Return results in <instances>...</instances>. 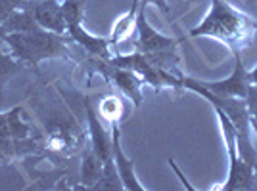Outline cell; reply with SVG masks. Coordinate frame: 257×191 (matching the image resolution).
<instances>
[{
    "mask_svg": "<svg viewBox=\"0 0 257 191\" xmlns=\"http://www.w3.org/2000/svg\"><path fill=\"white\" fill-rule=\"evenodd\" d=\"M257 32V22L226 0H211L205 18L190 29V36H209L223 42L230 52L247 48Z\"/></svg>",
    "mask_w": 257,
    "mask_h": 191,
    "instance_id": "obj_1",
    "label": "cell"
},
{
    "mask_svg": "<svg viewBox=\"0 0 257 191\" xmlns=\"http://www.w3.org/2000/svg\"><path fill=\"white\" fill-rule=\"evenodd\" d=\"M2 42L10 46L14 58L27 64L29 67H39L44 60H75V54L69 48V42H73L67 34L46 31L43 27L27 32H12L0 36Z\"/></svg>",
    "mask_w": 257,
    "mask_h": 191,
    "instance_id": "obj_2",
    "label": "cell"
},
{
    "mask_svg": "<svg viewBox=\"0 0 257 191\" xmlns=\"http://www.w3.org/2000/svg\"><path fill=\"white\" fill-rule=\"evenodd\" d=\"M181 84L182 90H190L194 94L205 98L211 107H217L225 113L226 117L232 120L236 128V142H238V153L240 157L249 162L253 168L257 170V151L251 142V122H249V109H247V102L244 98H226V96H217L209 90H205L200 84L198 78L194 76H184L181 74Z\"/></svg>",
    "mask_w": 257,
    "mask_h": 191,
    "instance_id": "obj_3",
    "label": "cell"
},
{
    "mask_svg": "<svg viewBox=\"0 0 257 191\" xmlns=\"http://www.w3.org/2000/svg\"><path fill=\"white\" fill-rule=\"evenodd\" d=\"M215 115L219 118L221 134L225 140V148L228 153V174L226 180L219 186H213V190L221 191H242V190H253L257 182V170L246 162L238 153V142H236V128L232 120L226 117L221 109L213 107Z\"/></svg>",
    "mask_w": 257,
    "mask_h": 191,
    "instance_id": "obj_4",
    "label": "cell"
},
{
    "mask_svg": "<svg viewBox=\"0 0 257 191\" xmlns=\"http://www.w3.org/2000/svg\"><path fill=\"white\" fill-rule=\"evenodd\" d=\"M85 2L86 0H62V10H64L65 27H67V36L79 44L88 56L100 58V60H111V42L106 36H96L90 34L83 27V18H85Z\"/></svg>",
    "mask_w": 257,
    "mask_h": 191,
    "instance_id": "obj_5",
    "label": "cell"
},
{
    "mask_svg": "<svg viewBox=\"0 0 257 191\" xmlns=\"http://www.w3.org/2000/svg\"><path fill=\"white\" fill-rule=\"evenodd\" d=\"M90 69L96 71L98 74H102L109 84H113L115 88H119V90L133 102L135 109H139L140 104H142V88H144V80H142L135 71H128V69L117 67V65L109 64V62H106V60H100V58H92Z\"/></svg>",
    "mask_w": 257,
    "mask_h": 191,
    "instance_id": "obj_6",
    "label": "cell"
},
{
    "mask_svg": "<svg viewBox=\"0 0 257 191\" xmlns=\"http://www.w3.org/2000/svg\"><path fill=\"white\" fill-rule=\"evenodd\" d=\"M137 32H139V38H137V50H140L146 56H154V54H161V52H171V50H177L179 46V40L173 38V36H165L161 34L160 31H156L152 27L148 20H146V14H144V8H139L137 10Z\"/></svg>",
    "mask_w": 257,
    "mask_h": 191,
    "instance_id": "obj_7",
    "label": "cell"
},
{
    "mask_svg": "<svg viewBox=\"0 0 257 191\" xmlns=\"http://www.w3.org/2000/svg\"><path fill=\"white\" fill-rule=\"evenodd\" d=\"M200 84L205 90L213 92L217 96H226V98H247L249 92V80H247V69L240 52H234V69L223 80H200Z\"/></svg>",
    "mask_w": 257,
    "mask_h": 191,
    "instance_id": "obj_8",
    "label": "cell"
},
{
    "mask_svg": "<svg viewBox=\"0 0 257 191\" xmlns=\"http://www.w3.org/2000/svg\"><path fill=\"white\" fill-rule=\"evenodd\" d=\"M22 8L29 12L35 18V22L46 31L58 32V34L67 32L62 0H25Z\"/></svg>",
    "mask_w": 257,
    "mask_h": 191,
    "instance_id": "obj_9",
    "label": "cell"
},
{
    "mask_svg": "<svg viewBox=\"0 0 257 191\" xmlns=\"http://www.w3.org/2000/svg\"><path fill=\"white\" fill-rule=\"evenodd\" d=\"M111 157L117 166V172L123 182V188L128 191H144L146 186H142L135 170V162L125 155V151L121 148V130L119 124H111Z\"/></svg>",
    "mask_w": 257,
    "mask_h": 191,
    "instance_id": "obj_10",
    "label": "cell"
},
{
    "mask_svg": "<svg viewBox=\"0 0 257 191\" xmlns=\"http://www.w3.org/2000/svg\"><path fill=\"white\" fill-rule=\"evenodd\" d=\"M85 117L90 132V148L102 157V160L111 159V132H106L104 124L100 122L96 107L90 104V100H85Z\"/></svg>",
    "mask_w": 257,
    "mask_h": 191,
    "instance_id": "obj_11",
    "label": "cell"
},
{
    "mask_svg": "<svg viewBox=\"0 0 257 191\" xmlns=\"http://www.w3.org/2000/svg\"><path fill=\"white\" fill-rule=\"evenodd\" d=\"M104 170V160L92 148L85 149L83 160H81V184L75 190H92V186L100 180Z\"/></svg>",
    "mask_w": 257,
    "mask_h": 191,
    "instance_id": "obj_12",
    "label": "cell"
},
{
    "mask_svg": "<svg viewBox=\"0 0 257 191\" xmlns=\"http://www.w3.org/2000/svg\"><path fill=\"white\" fill-rule=\"evenodd\" d=\"M39 27H41V25L35 22V18H33L31 14L27 10H23V8H20V10L12 12L6 20L0 23V36L12 34V32L35 31V29H39Z\"/></svg>",
    "mask_w": 257,
    "mask_h": 191,
    "instance_id": "obj_13",
    "label": "cell"
},
{
    "mask_svg": "<svg viewBox=\"0 0 257 191\" xmlns=\"http://www.w3.org/2000/svg\"><path fill=\"white\" fill-rule=\"evenodd\" d=\"M96 111L102 120L109 122L111 124H119L121 118L125 117V104L123 100L115 94H107L100 100V104L96 106Z\"/></svg>",
    "mask_w": 257,
    "mask_h": 191,
    "instance_id": "obj_14",
    "label": "cell"
},
{
    "mask_svg": "<svg viewBox=\"0 0 257 191\" xmlns=\"http://www.w3.org/2000/svg\"><path fill=\"white\" fill-rule=\"evenodd\" d=\"M29 65L20 62L18 58H14L12 54H6L2 50V40H0V98L4 94V88L8 84V80L14 78L16 74L23 73Z\"/></svg>",
    "mask_w": 257,
    "mask_h": 191,
    "instance_id": "obj_15",
    "label": "cell"
},
{
    "mask_svg": "<svg viewBox=\"0 0 257 191\" xmlns=\"http://www.w3.org/2000/svg\"><path fill=\"white\" fill-rule=\"evenodd\" d=\"M6 115H8V128H10V136L14 142H22L31 136V124L25 117L22 106L10 109Z\"/></svg>",
    "mask_w": 257,
    "mask_h": 191,
    "instance_id": "obj_16",
    "label": "cell"
},
{
    "mask_svg": "<svg viewBox=\"0 0 257 191\" xmlns=\"http://www.w3.org/2000/svg\"><path fill=\"white\" fill-rule=\"evenodd\" d=\"M123 182H121V176L117 172V166L113 162V157L111 159L104 160V170H102V176L100 180L92 186L90 191H123Z\"/></svg>",
    "mask_w": 257,
    "mask_h": 191,
    "instance_id": "obj_17",
    "label": "cell"
},
{
    "mask_svg": "<svg viewBox=\"0 0 257 191\" xmlns=\"http://www.w3.org/2000/svg\"><path fill=\"white\" fill-rule=\"evenodd\" d=\"M133 31H137V16L127 12V14H123L117 22H115L113 31H111V34H109L107 38H109L111 46H115V44H119L121 40L128 38V36L133 34Z\"/></svg>",
    "mask_w": 257,
    "mask_h": 191,
    "instance_id": "obj_18",
    "label": "cell"
},
{
    "mask_svg": "<svg viewBox=\"0 0 257 191\" xmlns=\"http://www.w3.org/2000/svg\"><path fill=\"white\" fill-rule=\"evenodd\" d=\"M25 0H0V23L4 22L12 12L20 10Z\"/></svg>",
    "mask_w": 257,
    "mask_h": 191,
    "instance_id": "obj_19",
    "label": "cell"
},
{
    "mask_svg": "<svg viewBox=\"0 0 257 191\" xmlns=\"http://www.w3.org/2000/svg\"><path fill=\"white\" fill-rule=\"evenodd\" d=\"M148 6H156L165 18H169V2L167 0H139V8L146 10Z\"/></svg>",
    "mask_w": 257,
    "mask_h": 191,
    "instance_id": "obj_20",
    "label": "cell"
},
{
    "mask_svg": "<svg viewBox=\"0 0 257 191\" xmlns=\"http://www.w3.org/2000/svg\"><path fill=\"white\" fill-rule=\"evenodd\" d=\"M169 166H171V168H173V172H175V174H177V176H179V180L182 182V186H184V188H186V190L196 191V188H192V186H190V182L186 180V176H184V174H182V172H181V168H179V166H177V162H175V160H173V159H169Z\"/></svg>",
    "mask_w": 257,
    "mask_h": 191,
    "instance_id": "obj_21",
    "label": "cell"
},
{
    "mask_svg": "<svg viewBox=\"0 0 257 191\" xmlns=\"http://www.w3.org/2000/svg\"><path fill=\"white\" fill-rule=\"evenodd\" d=\"M247 80H249V84H257V65L251 71H247Z\"/></svg>",
    "mask_w": 257,
    "mask_h": 191,
    "instance_id": "obj_22",
    "label": "cell"
},
{
    "mask_svg": "<svg viewBox=\"0 0 257 191\" xmlns=\"http://www.w3.org/2000/svg\"><path fill=\"white\" fill-rule=\"evenodd\" d=\"M137 10H139V0H131V8H128V12L137 16Z\"/></svg>",
    "mask_w": 257,
    "mask_h": 191,
    "instance_id": "obj_23",
    "label": "cell"
},
{
    "mask_svg": "<svg viewBox=\"0 0 257 191\" xmlns=\"http://www.w3.org/2000/svg\"><path fill=\"white\" fill-rule=\"evenodd\" d=\"M249 122H251V130H253V134L257 136V120L255 118H249Z\"/></svg>",
    "mask_w": 257,
    "mask_h": 191,
    "instance_id": "obj_24",
    "label": "cell"
}]
</instances>
